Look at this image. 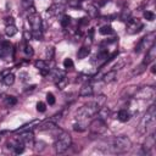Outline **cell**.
<instances>
[{
	"label": "cell",
	"instance_id": "cell-1",
	"mask_svg": "<svg viewBox=\"0 0 156 156\" xmlns=\"http://www.w3.org/2000/svg\"><path fill=\"white\" fill-rule=\"evenodd\" d=\"M130 146H132V141L128 136L118 135L111 140V144H110V146H107V150L116 152V154H122V152L128 151L130 149Z\"/></svg>",
	"mask_w": 156,
	"mask_h": 156
},
{
	"label": "cell",
	"instance_id": "cell-2",
	"mask_svg": "<svg viewBox=\"0 0 156 156\" xmlns=\"http://www.w3.org/2000/svg\"><path fill=\"white\" fill-rule=\"evenodd\" d=\"M71 144H72V138H71V135H69L68 133H66V132H62V133L58 135V138L56 139V141H55V144H54V147H55L56 152L62 154V152H65V151L71 146Z\"/></svg>",
	"mask_w": 156,
	"mask_h": 156
},
{
	"label": "cell",
	"instance_id": "cell-3",
	"mask_svg": "<svg viewBox=\"0 0 156 156\" xmlns=\"http://www.w3.org/2000/svg\"><path fill=\"white\" fill-rule=\"evenodd\" d=\"M155 38H156V33H155V32H151V33L146 34V35L138 43V45L135 46L134 51H135V52H141V51H144V50H147L150 46H152V45L155 44Z\"/></svg>",
	"mask_w": 156,
	"mask_h": 156
},
{
	"label": "cell",
	"instance_id": "cell-4",
	"mask_svg": "<svg viewBox=\"0 0 156 156\" xmlns=\"http://www.w3.org/2000/svg\"><path fill=\"white\" fill-rule=\"evenodd\" d=\"M98 110H99V107H98V106L94 104V101H91V102H89L88 105L82 106V107H80V108L77 111V118L83 119V118L91 117V116L96 115Z\"/></svg>",
	"mask_w": 156,
	"mask_h": 156
},
{
	"label": "cell",
	"instance_id": "cell-5",
	"mask_svg": "<svg viewBox=\"0 0 156 156\" xmlns=\"http://www.w3.org/2000/svg\"><path fill=\"white\" fill-rule=\"evenodd\" d=\"M89 129H90V132L94 133V134H102V133L106 132L107 126H106V123H105L104 119L95 118V119L91 121V123H90V126H89Z\"/></svg>",
	"mask_w": 156,
	"mask_h": 156
},
{
	"label": "cell",
	"instance_id": "cell-6",
	"mask_svg": "<svg viewBox=\"0 0 156 156\" xmlns=\"http://www.w3.org/2000/svg\"><path fill=\"white\" fill-rule=\"evenodd\" d=\"M143 29V23L139 18H129L127 21V33L128 34H135Z\"/></svg>",
	"mask_w": 156,
	"mask_h": 156
},
{
	"label": "cell",
	"instance_id": "cell-7",
	"mask_svg": "<svg viewBox=\"0 0 156 156\" xmlns=\"http://www.w3.org/2000/svg\"><path fill=\"white\" fill-rule=\"evenodd\" d=\"M155 94H156V91H155V89H154L152 87H144V88H141L140 90H136L135 94H134V96H135L136 99L150 100V99H152V98L155 96Z\"/></svg>",
	"mask_w": 156,
	"mask_h": 156
},
{
	"label": "cell",
	"instance_id": "cell-8",
	"mask_svg": "<svg viewBox=\"0 0 156 156\" xmlns=\"http://www.w3.org/2000/svg\"><path fill=\"white\" fill-rule=\"evenodd\" d=\"M28 22L30 23L33 30L41 29V18H40V16L37 12H33V13L28 15Z\"/></svg>",
	"mask_w": 156,
	"mask_h": 156
},
{
	"label": "cell",
	"instance_id": "cell-9",
	"mask_svg": "<svg viewBox=\"0 0 156 156\" xmlns=\"http://www.w3.org/2000/svg\"><path fill=\"white\" fill-rule=\"evenodd\" d=\"M155 58H156V46L152 45V46H150V48L146 50V55H145V58H144L143 63H145V65L147 66L149 63L154 62Z\"/></svg>",
	"mask_w": 156,
	"mask_h": 156
},
{
	"label": "cell",
	"instance_id": "cell-10",
	"mask_svg": "<svg viewBox=\"0 0 156 156\" xmlns=\"http://www.w3.org/2000/svg\"><path fill=\"white\" fill-rule=\"evenodd\" d=\"M18 140L23 141L24 145H26V144H33L34 135H33L32 130H26V132H22V133H21V136H18Z\"/></svg>",
	"mask_w": 156,
	"mask_h": 156
},
{
	"label": "cell",
	"instance_id": "cell-11",
	"mask_svg": "<svg viewBox=\"0 0 156 156\" xmlns=\"http://www.w3.org/2000/svg\"><path fill=\"white\" fill-rule=\"evenodd\" d=\"M155 143H156V140H155V134H154V133H151L149 136H146V140H145L144 146H143V149L145 150V152L150 151V150L155 146Z\"/></svg>",
	"mask_w": 156,
	"mask_h": 156
},
{
	"label": "cell",
	"instance_id": "cell-12",
	"mask_svg": "<svg viewBox=\"0 0 156 156\" xmlns=\"http://www.w3.org/2000/svg\"><path fill=\"white\" fill-rule=\"evenodd\" d=\"M63 11H65V7H63V5H61V4H54V5H51V6L48 9V13L51 15V16H56V15H58V13H62Z\"/></svg>",
	"mask_w": 156,
	"mask_h": 156
},
{
	"label": "cell",
	"instance_id": "cell-13",
	"mask_svg": "<svg viewBox=\"0 0 156 156\" xmlns=\"http://www.w3.org/2000/svg\"><path fill=\"white\" fill-rule=\"evenodd\" d=\"M52 128H55V122L51 119H46L44 122H40L37 126L38 130H48V129H52Z\"/></svg>",
	"mask_w": 156,
	"mask_h": 156
},
{
	"label": "cell",
	"instance_id": "cell-14",
	"mask_svg": "<svg viewBox=\"0 0 156 156\" xmlns=\"http://www.w3.org/2000/svg\"><path fill=\"white\" fill-rule=\"evenodd\" d=\"M116 78H117V73H116V69H112V71H108L107 73H105L104 76H102V80L105 82V83H112V82H115L116 80Z\"/></svg>",
	"mask_w": 156,
	"mask_h": 156
},
{
	"label": "cell",
	"instance_id": "cell-15",
	"mask_svg": "<svg viewBox=\"0 0 156 156\" xmlns=\"http://www.w3.org/2000/svg\"><path fill=\"white\" fill-rule=\"evenodd\" d=\"M39 123H40L39 121H32V122H29V123H27V124L22 126L21 128L16 129V130H15V133H22V132H26V130H32V128H34L33 126H38Z\"/></svg>",
	"mask_w": 156,
	"mask_h": 156
},
{
	"label": "cell",
	"instance_id": "cell-16",
	"mask_svg": "<svg viewBox=\"0 0 156 156\" xmlns=\"http://www.w3.org/2000/svg\"><path fill=\"white\" fill-rule=\"evenodd\" d=\"M93 93H94L93 87L89 85V84H84L79 90V95L80 96H90V95H93Z\"/></svg>",
	"mask_w": 156,
	"mask_h": 156
},
{
	"label": "cell",
	"instance_id": "cell-17",
	"mask_svg": "<svg viewBox=\"0 0 156 156\" xmlns=\"http://www.w3.org/2000/svg\"><path fill=\"white\" fill-rule=\"evenodd\" d=\"M96 115H98V118H100V119H106L108 116H110V110L107 108V107H100L99 110H98V112H96Z\"/></svg>",
	"mask_w": 156,
	"mask_h": 156
},
{
	"label": "cell",
	"instance_id": "cell-18",
	"mask_svg": "<svg viewBox=\"0 0 156 156\" xmlns=\"http://www.w3.org/2000/svg\"><path fill=\"white\" fill-rule=\"evenodd\" d=\"M117 118L121 121V122H128L129 118H130V113L127 111V110H119L118 115H117Z\"/></svg>",
	"mask_w": 156,
	"mask_h": 156
},
{
	"label": "cell",
	"instance_id": "cell-19",
	"mask_svg": "<svg viewBox=\"0 0 156 156\" xmlns=\"http://www.w3.org/2000/svg\"><path fill=\"white\" fill-rule=\"evenodd\" d=\"M51 77H52V79H54L55 82H58L60 79L66 78L65 72H63V71H61V69H54V72L51 73Z\"/></svg>",
	"mask_w": 156,
	"mask_h": 156
},
{
	"label": "cell",
	"instance_id": "cell-20",
	"mask_svg": "<svg viewBox=\"0 0 156 156\" xmlns=\"http://www.w3.org/2000/svg\"><path fill=\"white\" fill-rule=\"evenodd\" d=\"M89 54H90V49H89V46H82V48L78 50L77 56H78V58H84V57H87Z\"/></svg>",
	"mask_w": 156,
	"mask_h": 156
},
{
	"label": "cell",
	"instance_id": "cell-21",
	"mask_svg": "<svg viewBox=\"0 0 156 156\" xmlns=\"http://www.w3.org/2000/svg\"><path fill=\"white\" fill-rule=\"evenodd\" d=\"M91 17H96L98 16V13H99V11H98V9H96V6L95 5H93V4H88L87 5V10H85Z\"/></svg>",
	"mask_w": 156,
	"mask_h": 156
},
{
	"label": "cell",
	"instance_id": "cell-22",
	"mask_svg": "<svg viewBox=\"0 0 156 156\" xmlns=\"http://www.w3.org/2000/svg\"><path fill=\"white\" fill-rule=\"evenodd\" d=\"M119 18H121V21L127 22L129 18H132V11H130L129 9H124V10L122 11V13H121Z\"/></svg>",
	"mask_w": 156,
	"mask_h": 156
},
{
	"label": "cell",
	"instance_id": "cell-23",
	"mask_svg": "<svg viewBox=\"0 0 156 156\" xmlns=\"http://www.w3.org/2000/svg\"><path fill=\"white\" fill-rule=\"evenodd\" d=\"M145 69H146V65H145V63H140L136 68H134V69L132 71L130 76H139V74H141Z\"/></svg>",
	"mask_w": 156,
	"mask_h": 156
},
{
	"label": "cell",
	"instance_id": "cell-24",
	"mask_svg": "<svg viewBox=\"0 0 156 156\" xmlns=\"http://www.w3.org/2000/svg\"><path fill=\"white\" fill-rule=\"evenodd\" d=\"M5 33L7 37H13L16 33H17V28L15 24H10V26H6V29H5Z\"/></svg>",
	"mask_w": 156,
	"mask_h": 156
},
{
	"label": "cell",
	"instance_id": "cell-25",
	"mask_svg": "<svg viewBox=\"0 0 156 156\" xmlns=\"http://www.w3.org/2000/svg\"><path fill=\"white\" fill-rule=\"evenodd\" d=\"M99 33L100 34H102V35H110V34H112L113 33V29H112V27L111 26H102L100 29H99Z\"/></svg>",
	"mask_w": 156,
	"mask_h": 156
},
{
	"label": "cell",
	"instance_id": "cell-26",
	"mask_svg": "<svg viewBox=\"0 0 156 156\" xmlns=\"http://www.w3.org/2000/svg\"><path fill=\"white\" fill-rule=\"evenodd\" d=\"M2 82H4L6 85H12V84L15 83V76L9 72V73L2 78Z\"/></svg>",
	"mask_w": 156,
	"mask_h": 156
},
{
	"label": "cell",
	"instance_id": "cell-27",
	"mask_svg": "<svg viewBox=\"0 0 156 156\" xmlns=\"http://www.w3.org/2000/svg\"><path fill=\"white\" fill-rule=\"evenodd\" d=\"M4 101H5V104H6L7 106H13V105H16V104H17V99H16L15 96H11V95L6 96Z\"/></svg>",
	"mask_w": 156,
	"mask_h": 156
},
{
	"label": "cell",
	"instance_id": "cell-28",
	"mask_svg": "<svg viewBox=\"0 0 156 156\" xmlns=\"http://www.w3.org/2000/svg\"><path fill=\"white\" fill-rule=\"evenodd\" d=\"M34 66H35V68H38V69H43V68L48 67V65H46V62H45L44 60H38V61H35V62H34Z\"/></svg>",
	"mask_w": 156,
	"mask_h": 156
},
{
	"label": "cell",
	"instance_id": "cell-29",
	"mask_svg": "<svg viewBox=\"0 0 156 156\" xmlns=\"http://www.w3.org/2000/svg\"><path fill=\"white\" fill-rule=\"evenodd\" d=\"M144 18L146 20V21H154L155 20V13L152 12V11H145L144 12Z\"/></svg>",
	"mask_w": 156,
	"mask_h": 156
},
{
	"label": "cell",
	"instance_id": "cell-30",
	"mask_svg": "<svg viewBox=\"0 0 156 156\" xmlns=\"http://www.w3.org/2000/svg\"><path fill=\"white\" fill-rule=\"evenodd\" d=\"M44 149H45V143H43V141H38V143L34 144V150H35L37 152H40V151H43Z\"/></svg>",
	"mask_w": 156,
	"mask_h": 156
},
{
	"label": "cell",
	"instance_id": "cell-31",
	"mask_svg": "<svg viewBox=\"0 0 156 156\" xmlns=\"http://www.w3.org/2000/svg\"><path fill=\"white\" fill-rule=\"evenodd\" d=\"M54 52H55L54 48H46V51H45V57H46L48 60H51V58L54 57Z\"/></svg>",
	"mask_w": 156,
	"mask_h": 156
},
{
	"label": "cell",
	"instance_id": "cell-32",
	"mask_svg": "<svg viewBox=\"0 0 156 156\" xmlns=\"http://www.w3.org/2000/svg\"><path fill=\"white\" fill-rule=\"evenodd\" d=\"M138 89L135 88V87H129V88H127V89H124L122 93H127V96H130V95H133L134 96V94H135V91H136Z\"/></svg>",
	"mask_w": 156,
	"mask_h": 156
},
{
	"label": "cell",
	"instance_id": "cell-33",
	"mask_svg": "<svg viewBox=\"0 0 156 156\" xmlns=\"http://www.w3.org/2000/svg\"><path fill=\"white\" fill-rule=\"evenodd\" d=\"M69 22H71V17H69V16H63L62 20H61V26H62L63 28H66V27H68Z\"/></svg>",
	"mask_w": 156,
	"mask_h": 156
},
{
	"label": "cell",
	"instance_id": "cell-34",
	"mask_svg": "<svg viewBox=\"0 0 156 156\" xmlns=\"http://www.w3.org/2000/svg\"><path fill=\"white\" fill-rule=\"evenodd\" d=\"M73 129H74L76 132H84L87 128H85V126L82 124V123H76V124L73 126Z\"/></svg>",
	"mask_w": 156,
	"mask_h": 156
},
{
	"label": "cell",
	"instance_id": "cell-35",
	"mask_svg": "<svg viewBox=\"0 0 156 156\" xmlns=\"http://www.w3.org/2000/svg\"><path fill=\"white\" fill-rule=\"evenodd\" d=\"M32 35H33V38H34V39H37V40H40V39L43 38V34H41V29H39V30H33V32H32Z\"/></svg>",
	"mask_w": 156,
	"mask_h": 156
},
{
	"label": "cell",
	"instance_id": "cell-36",
	"mask_svg": "<svg viewBox=\"0 0 156 156\" xmlns=\"http://www.w3.org/2000/svg\"><path fill=\"white\" fill-rule=\"evenodd\" d=\"M23 50H24V52H26V55H27V56H33V54H34L33 48H32L30 45H28V44L24 46V49H23Z\"/></svg>",
	"mask_w": 156,
	"mask_h": 156
},
{
	"label": "cell",
	"instance_id": "cell-37",
	"mask_svg": "<svg viewBox=\"0 0 156 156\" xmlns=\"http://www.w3.org/2000/svg\"><path fill=\"white\" fill-rule=\"evenodd\" d=\"M46 101H48L49 105H54L55 104V96H54V94L48 93L46 94Z\"/></svg>",
	"mask_w": 156,
	"mask_h": 156
},
{
	"label": "cell",
	"instance_id": "cell-38",
	"mask_svg": "<svg viewBox=\"0 0 156 156\" xmlns=\"http://www.w3.org/2000/svg\"><path fill=\"white\" fill-rule=\"evenodd\" d=\"M63 67L65 68H72L73 67V61L71 58H65L63 61Z\"/></svg>",
	"mask_w": 156,
	"mask_h": 156
},
{
	"label": "cell",
	"instance_id": "cell-39",
	"mask_svg": "<svg viewBox=\"0 0 156 156\" xmlns=\"http://www.w3.org/2000/svg\"><path fill=\"white\" fill-rule=\"evenodd\" d=\"M56 84H57L58 89H63V88L66 87V84H67V79H66V78H63V79H60L58 82H56Z\"/></svg>",
	"mask_w": 156,
	"mask_h": 156
},
{
	"label": "cell",
	"instance_id": "cell-40",
	"mask_svg": "<svg viewBox=\"0 0 156 156\" xmlns=\"http://www.w3.org/2000/svg\"><path fill=\"white\" fill-rule=\"evenodd\" d=\"M37 110H38L39 112H45V110H46L45 104H44V102H41V101H39V102L37 104Z\"/></svg>",
	"mask_w": 156,
	"mask_h": 156
},
{
	"label": "cell",
	"instance_id": "cell-41",
	"mask_svg": "<svg viewBox=\"0 0 156 156\" xmlns=\"http://www.w3.org/2000/svg\"><path fill=\"white\" fill-rule=\"evenodd\" d=\"M39 72H40V74H41L43 77H45V76H49L50 68H49V67H45V68H43V69H39Z\"/></svg>",
	"mask_w": 156,
	"mask_h": 156
},
{
	"label": "cell",
	"instance_id": "cell-42",
	"mask_svg": "<svg viewBox=\"0 0 156 156\" xmlns=\"http://www.w3.org/2000/svg\"><path fill=\"white\" fill-rule=\"evenodd\" d=\"M5 23H6V26L15 24V20H13V17H6V18H5Z\"/></svg>",
	"mask_w": 156,
	"mask_h": 156
},
{
	"label": "cell",
	"instance_id": "cell-43",
	"mask_svg": "<svg viewBox=\"0 0 156 156\" xmlns=\"http://www.w3.org/2000/svg\"><path fill=\"white\" fill-rule=\"evenodd\" d=\"M22 4H23V6H24V7L29 9V6L33 4V0H22Z\"/></svg>",
	"mask_w": 156,
	"mask_h": 156
},
{
	"label": "cell",
	"instance_id": "cell-44",
	"mask_svg": "<svg viewBox=\"0 0 156 156\" xmlns=\"http://www.w3.org/2000/svg\"><path fill=\"white\" fill-rule=\"evenodd\" d=\"M23 37H24V39H26V40H30V39L33 38V35H32V33H29L28 30H26V32L23 33Z\"/></svg>",
	"mask_w": 156,
	"mask_h": 156
},
{
	"label": "cell",
	"instance_id": "cell-45",
	"mask_svg": "<svg viewBox=\"0 0 156 156\" xmlns=\"http://www.w3.org/2000/svg\"><path fill=\"white\" fill-rule=\"evenodd\" d=\"M68 1L69 0H54V4H61V5H63V4H68Z\"/></svg>",
	"mask_w": 156,
	"mask_h": 156
},
{
	"label": "cell",
	"instance_id": "cell-46",
	"mask_svg": "<svg viewBox=\"0 0 156 156\" xmlns=\"http://www.w3.org/2000/svg\"><path fill=\"white\" fill-rule=\"evenodd\" d=\"M87 23H89V20L88 18H82V21L79 22V24H87Z\"/></svg>",
	"mask_w": 156,
	"mask_h": 156
},
{
	"label": "cell",
	"instance_id": "cell-47",
	"mask_svg": "<svg viewBox=\"0 0 156 156\" xmlns=\"http://www.w3.org/2000/svg\"><path fill=\"white\" fill-rule=\"evenodd\" d=\"M151 72L152 73H156V65H152L151 66Z\"/></svg>",
	"mask_w": 156,
	"mask_h": 156
}]
</instances>
